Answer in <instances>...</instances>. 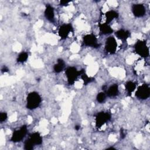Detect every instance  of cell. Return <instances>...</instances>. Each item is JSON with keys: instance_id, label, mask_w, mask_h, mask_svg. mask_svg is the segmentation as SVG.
<instances>
[{"instance_id": "14", "label": "cell", "mask_w": 150, "mask_h": 150, "mask_svg": "<svg viewBox=\"0 0 150 150\" xmlns=\"http://www.w3.org/2000/svg\"><path fill=\"white\" fill-rule=\"evenodd\" d=\"M115 35L119 39L122 41H125L128 38L130 37L131 33L128 30L120 29L115 32Z\"/></svg>"}, {"instance_id": "26", "label": "cell", "mask_w": 150, "mask_h": 150, "mask_svg": "<svg viewBox=\"0 0 150 150\" xmlns=\"http://www.w3.org/2000/svg\"><path fill=\"white\" fill-rule=\"evenodd\" d=\"M74 128H75L76 130L78 131V130H79L80 128V125H76L74 127Z\"/></svg>"}, {"instance_id": "5", "label": "cell", "mask_w": 150, "mask_h": 150, "mask_svg": "<svg viewBox=\"0 0 150 150\" xmlns=\"http://www.w3.org/2000/svg\"><path fill=\"white\" fill-rule=\"evenodd\" d=\"M27 133L28 127L26 125H23L13 132L10 140L14 143L21 142L25 137Z\"/></svg>"}, {"instance_id": "17", "label": "cell", "mask_w": 150, "mask_h": 150, "mask_svg": "<svg viewBox=\"0 0 150 150\" xmlns=\"http://www.w3.org/2000/svg\"><path fill=\"white\" fill-rule=\"evenodd\" d=\"M65 65V62L62 59H58L57 63L53 66V71L56 73H60L64 69Z\"/></svg>"}, {"instance_id": "22", "label": "cell", "mask_w": 150, "mask_h": 150, "mask_svg": "<svg viewBox=\"0 0 150 150\" xmlns=\"http://www.w3.org/2000/svg\"><path fill=\"white\" fill-rule=\"evenodd\" d=\"M8 118V114L6 112H1L0 113V122L1 123L5 122Z\"/></svg>"}, {"instance_id": "2", "label": "cell", "mask_w": 150, "mask_h": 150, "mask_svg": "<svg viewBox=\"0 0 150 150\" xmlns=\"http://www.w3.org/2000/svg\"><path fill=\"white\" fill-rule=\"evenodd\" d=\"M42 97L36 91L29 93L26 97V108L30 110L37 108L41 104Z\"/></svg>"}, {"instance_id": "10", "label": "cell", "mask_w": 150, "mask_h": 150, "mask_svg": "<svg viewBox=\"0 0 150 150\" xmlns=\"http://www.w3.org/2000/svg\"><path fill=\"white\" fill-rule=\"evenodd\" d=\"M73 31V28L71 23H64L59 26L58 34L61 39L64 40L68 37L69 33Z\"/></svg>"}, {"instance_id": "23", "label": "cell", "mask_w": 150, "mask_h": 150, "mask_svg": "<svg viewBox=\"0 0 150 150\" xmlns=\"http://www.w3.org/2000/svg\"><path fill=\"white\" fill-rule=\"evenodd\" d=\"M71 2V1H65V0H62L60 1V6H66L69 5V3Z\"/></svg>"}, {"instance_id": "15", "label": "cell", "mask_w": 150, "mask_h": 150, "mask_svg": "<svg viewBox=\"0 0 150 150\" xmlns=\"http://www.w3.org/2000/svg\"><path fill=\"white\" fill-rule=\"evenodd\" d=\"M98 28L100 32L103 35H110L114 32V30L111 27V26L105 22L99 23Z\"/></svg>"}, {"instance_id": "4", "label": "cell", "mask_w": 150, "mask_h": 150, "mask_svg": "<svg viewBox=\"0 0 150 150\" xmlns=\"http://www.w3.org/2000/svg\"><path fill=\"white\" fill-rule=\"evenodd\" d=\"M65 74L69 85H73L81 74V70H78L74 66H69L65 70Z\"/></svg>"}, {"instance_id": "6", "label": "cell", "mask_w": 150, "mask_h": 150, "mask_svg": "<svg viewBox=\"0 0 150 150\" xmlns=\"http://www.w3.org/2000/svg\"><path fill=\"white\" fill-rule=\"evenodd\" d=\"M111 118V115L108 112L100 111L98 112L95 116V122L96 128H101L103 125L110 121Z\"/></svg>"}, {"instance_id": "13", "label": "cell", "mask_w": 150, "mask_h": 150, "mask_svg": "<svg viewBox=\"0 0 150 150\" xmlns=\"http://www.w3.org/2000/svg\"><path fill=\"white\" fill-rule=\"evenodd\" d=\"M119 94V87L118 84L111 85L106 91V95L108 97H115Z\"/></svg>"}, {"instance_id": "12", "label": "cell", "mask_w": 150, "mask_h": 150, "mask_svg": "<svg viewBox=\"0 0 150 150\" xmlns=\"http://www.w3.org/2000/svg\"><path fill=\"white\" fill-rule=\"evenodd\" d=\"M45 18L50 22H54V8L50 4H47L44 11Z\"/></svg>"}, {"instance_id": "3", "label": "cell", "mask_w": 150, "mask_h": 150, "mask_svg": "<svg viewBox=\"0 0 150 150\" xmlns=\"http://www.w3.org/2000/svg\"><path fill=\"white\" fill-rule=\"evenodd\" d=\"M134 51L139 56L147 58L149 56V49L145 40H138L134 46Z\"/></svg>"}, {"instance_id": "25", "label": "cell", "mask_w": 150, "mask_h": 150, "mask_svg": "<svg viewBox=\"0 0 150 150\" xmlns=\"http://www.w3.org/2000/svg\"><path fill=\"white\" fill-rule=\"evenodd\" d=\"M120 136L122 139L124 138L125 137V134L124 131H123V129H121V131H120Z\"/></svg>"}, {"instance_id": "24", "label": "cell", "mask_w": 150, "mask_h": 150, "mask_svg": "<svg viewBox=\"0 0 150 150\" xmlns=\"http://www.w3.org/2000/svg\"><path fill=\"white\" fill-rule=\"evenodd\" d=\"M9 71V69L6 67V66H4L2 69H1V72L2 73H6V72H8Z\"/></svg>"}, {"instance_id": "19", "label": "cell", "mask_w": 150, "mask_h": 150, "mask_svg": "<svg viewBox=\"0 0 150 150\" xmlns=\"http://www.w3.org/2000/svg\"><path fill=\"white\" fill-rule=\"evenodd\" d=\"M80 77L83 80V84L85 86L88 84L89 83L93 82L94 80V78L88 76L87 74L86 73L84 70H83V69L81 70V74H80Z\"/></svg>"}, {"instance_id": "1", "label": "cell", "mask_w": 150, "mask_h": 150, "mask_svg": "<svg viewBox=\"0 0 150 150\" xmlns=\"http://www.w3.org/2000/svg\"><path fill=\"white\" fill-rule=\"evenodd\" d=\"M43 138L38 132L30 134L29 138L24 142L23 148L25 150H32L35 145H39L42 144Z\"/></svg>"}, {"instance_id": "8", "label": "cell", "mask_w": 150, "mask_h": 150, "mask_svg": "<svg viewBox=\"0 0 150 150\" xmlns=\"http://www.w3.org/2000/svg\"><path fill=\"white\" fill-rule=\"evenodd\" d=\"M83 43L85 46L97 49L100 47V44L98 42L97 37L93 33L85 35L83 37Z\"/></svg>"}, {"instance_id": "18", "label": "cell", "mask_w": 150, "mask_h": 150, "mask_svg": "<svg viewBox=\"0 0 150 150\" xmlns=\"http://www.w3.org/2000/svg\"><path fill=\"white\" fill-rule=\"evenodd\" d=\"M137 84L132 81H128L125 84V88L128 96H131L132 93L135 90Z\"/></svg>"}, {"instance_id": "9", "label": "cell", "mask_w": 150, "mask_h": 150, "mask_svg": "<svg viewBox=\"0 0 150 150\" xmlns=\"http://www.w3.org/2000/svg\"><path fill=\"white\" fill-rule=\"evenodd\" d=\"M117 45L115 38L112 36H110L108 37L105 40V50L107 53L113 54L116 52Z\"/></svg>"}, {"instance_id": "20", "label": "cell", "mask_w": 150, "mask_h": 150, "mask_svg": "<svg viewBox=\"0 0 150 150\" xmlns=\"http://www.w3.org/2000/svg\"><path fill=\"white\" fill-rule=\"evenodd\" d=\"M29 55L28 53L26 52H21L18 56L17 59H16V61L18 63H23L24 62H25L28 59Z\"/></svg>"}, {"instance_id": "7", "label": "cell", "mask_w": 150, "mask_h": 150, "mask_svg": "<svg viewBox=\"0 0 150 150\" xmlns=\"http://www.w3.org/2000/svg\"><path fill=\"white\" fill-rule=\"evenodd\" d=\"M135 96L139 100H144L148 98L150 96V87L146 83H144L139 86L135 93Z\"/></svg>"}, {"instance_id": "21", "label": "cell", "mask_w": 150, "mask_h": 150, "mask_svg": "<svg viewBox=\"0 0 150 150\" xmlns=\"http://www.w3.org/2000/svg\"><path fill=\"white\" fill-rule=\"evenodd\" d=\"M106 97H107L106 93H105L103 91L100 92L97 94V95L96 96L97 101L99 103H103L105 101V100L106 99Z\"/></svg>"}, {"instance_id": "11", "label": "cell", "mask_w": 150, "mask_h": 150, "mask_svg": "<svg viewBox=\"0 0 150 150\" xmlns=\"http://www.w3.org/2000/svg\"><path fill=\"white\" fill-rule=\"evenodd\" d=\"M133 15L137 18L143 17L146 13V9L142 4H135L132 5L131 8Z\"/></svg>"}, {"instance_id": "16", "label": "cell", "mask_w": 150, "mask_h": 150, "mask_svg": "<svg viewBox=\"0 0 150 150\" xmlns=\"http://www.w3.org/2000/svg\"><path fill=\"white\" fill-rule=\"evenodd\" d=\"M118 16H119L118 13L114 10H110L107 11L105 13V21H106L105 23L109 24V23H110L112 20L118 18Z\"/></svg>"}]
</instances>
